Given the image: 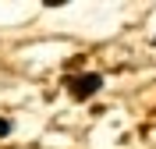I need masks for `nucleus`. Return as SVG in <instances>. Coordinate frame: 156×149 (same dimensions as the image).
Instances as JSON below:
<instances>
[{"instance_id":"1","label":"nucleus","mask_w":156,"mask_h":149,"mask_svg":"<svg viewBox=\"0 0 156 149\" xmlns=\"http://www.w3.org/2000/svg\"><path fill=\"white\" fill-rule=\"evenodd\" d=\"M99 85H103V78L99 75H75V78H68V89H71V96L75 99H89L92 92H99Z\"/></svg>"},{"instance_id":"2","label":"nucleus","mask_w":156,"mask_h":149,"mask_svg":"<svg viewBox=\"0 0 156 149\" xmlns=\"http://www.w3.org/2000/svg\"><path fill=\"white\" fill-rule=\"evenodd\" d=\"M4 135H11V121L7 117H0V139H4Z\"/></svg>"},{"instance_id":"3","label":"nucleus","mask_w":156,"mask_h":149,"mask_svg":"<svg viewBox=\"0 0 156 149\" xmlns=\"http://www.w3.org/2000/svg\"><path fill=\"white\" fill-rule=\"evenodd\" d=\"M153 43H156V39H153Z\"/></svg>"}]
</instances>
